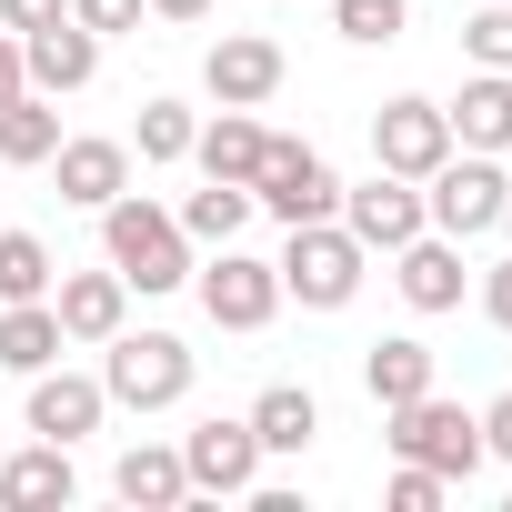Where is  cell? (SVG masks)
Segmentation results:
<instances>
[{"label": "cell", "mask_w": 512, "mask_h": 512, "mask_svg": "<svg viewBox=\"0 0 512 512\" xmlns=\"http://www.w3.org/2000/svg\"><path fill=\"white\" fill-rule=\"evenodd\" d=\"M282 81H292V61H282L272 31H221V41L201 51V91H211L221 111H262Z\"/></svg>", "instance_id": "8"}, {"label": "cell", "mask_w": 512, "mask_h": 512, "mask_svg": "<svg viewBox=\"0 0 512 512\" xmlns=\"http://www.w3.org/2000/svg\"><path fill=\"white\" fill-rule=\"evenodd\" d=\"M462 51H472V71H512V0H482L472 31H462Z\"/></svg>", "instance_id": "29"}, {"label": "cell", "mask_w": 512, "mask_h": 512, "mask_svg": "<svg viewBox=\"0 0 512 512\" xmlns=\"http://www.w3.org/2000/svg\"><path fill=\"white\" fill-rule=\"evenodd\" d=\"M51 312H61V342H111L131 322V282L121 272H61L51 282Z\"/></svg>", "instance_id": "15"}, {"label": "cell", "mask_w": 512, "mask_h": 512, "mask_svg": "<svg viewBox=\"0 0 512 512\" xmlns=\"http://www.w3.org/2000/svg\"><path fill=\"white\" fill-rule=\"evenodd\" d=\"M442 382V362H432V342H412V332H392V342H372L362 352V392L392 412V402H412V392H432Z\"/></svg>", "instance_id": "22"}, {"label": "cell", "mask_w": 512, "mask_h": 512, "mask_svg": "<svg viewBox=\"0 0 512 512\" xmlns=\"http://www.w3.org/2000/svg\"><path fill=\"white\" fill-rule=\"evenodd\" d=\"M251 211H272L282 231H292V221H332V211H342V171H332L312 141H282V131H272V141H262V171H251Z\"/></svg>", "instance_id": "5"}, {"label": "cell", "mask_w": 512, "mask_h": 512, "mask_svg": "<svg viewBox=\"0 0 512 512\" xmlns=\"http://www.w3.org/2000/svg\"><path fill=\"white\" fill-rule=\"evenodd\" d=\"M31 91V61H21V31H0V101Z\"/></svg>", "instance_id": "34"}, {"label": "cell", "mask_w": 512, "mask_h": 512, "mask_svg": "<svg viewBox=\"0 0 512 512\" xmlns=\"http://www.w3.org/2000/svg\"><path fill=\"white\" fill-rule=\"evenodd\" d=\"M61 362V312L51 302H0V372H51Z\"/></svg>", "instance_id": "23"}, {"label": "cell", "mask_w": 512, "mask_h": 512, "mask_svg": "<svg viewBox=\"0 0 512 512\" xmlns=\"http://www.w3.org/2000/svg\"><path fill=\"white\" fill-rule=\"evenodd\" d=\"M141 11H151V0H71V21H81L91 41H121V31H141Z\"/></svg>", "instance_id": "31"}, {"label": "cell", "mask_w": 512, "mask_h": 512, "mask_svg": "<svg viewBox=\"0 0 512 512\" xmlns=\"http://www.w3.org/2000/svg\"><path fill=\"white\" fill-rule=\"evenodd\" d=\"M342 231H352L362 251H402L412 231H432V221H422V181H402V171L352 181V191H342Z\"/></svg>", "instance_id": "10"}, {"label": "cell", "mask_w": 512, "mask_h": 512, "mask_svg": "<svg viewBox=\"0 0 512 512\" xmlns=\"http://www.w3.org/2000/svg\"><path fill=\"white\" fill-rule=\"evenodd\" d=\"M101 251H111V272L131 282V292H181L191 282V231L161 211V201H141V191H121V201H101Z\"/></svg>", "instance_id": "1"}, {"label": "cell", "mask_w": 512, "mask_h": 512, "mask_svg": "<svg viewBox=\"0 0 512 512\" xmlns=\"http://www.w3.org/2000/svg\"><path fill=\"white\" fill-rule=\"evenodd\" d=\"M191 141H201V111L191 101H141V131H131L141 161H191Z\"/></svg>", "instance_id": "27"}, {"label": "cell", "mask_w": 512, "mask_h": 512, "mask_svg": "<svg viewBox=\"0 0 512 512\" xmlns=\"http://www.w3.org/2000/svg\"><path fill=\"white\" fill-rule=\"evenodd\" d=\"M392 282H402V302L412 312H462V241L452 231H412L402 251H392Z\"/></svg>", "instance_id": "13"}, {"label": "cell", "mask_w": 512, "mask_h": 512, "mask_svg": "<svg viewBox=\"0 0 512 512\" xmlns=\"http://www.w3.org/2000/svg\"><path fill=\"white\" fill-rule=\"evenodd\" d=\"M492 231H512V191H502V221H492Z\"/></svg>", "instance_id": "37"}, {"label": "cell", "mask_w": 512, "mask_h": 512, "mask_svg": "<svg viewBox=\"0 0 512 512\" xmlns=\"http://www.w3.org/2000/svg\"><path fill=\"white\" fill-rule=\"evenodd\" d=\"M51 181H61L71 211H101V201L131 191V141H101V131H91V141H61V151H51Z\"/></svg>", "instance_id": "14"}, {"label": "cell", "mask_w": 512, "mask_h": 512, "mask_svg": "<svg viewBox=\"0 0 512 512\" xmlns=\"http://www.w3.org/2000/svg\"><path fill=\"white\" fill-rule=\"evenodd\" d=\"M362 272H372V251L342 231V211H332V221H292V241H282V302L342 312V302L362 292Z\"/></svg>", "instance_id": "3"}, {"label": "cell", "mask_w": 512, "mask_h": 512, "mask_svg": "<svg viewBox=\"0 0 512 512\" xmlns=\"http://www.w3.org/2000/svg\"><path fill=\"white\" fill-rule=\"evenodd\" d=\"M51 151H61V111H51V91L0 101V161H11V171H41Z\"/></svg>", "instance_id": "24"}, {"label": "cell", "mask_w": 512, "mask_h": 512, "mask_svg": "<svg viewBox=\"0 0 512 512\" xmlns=\"http://www.w3.org/2000/svg\"><path fill=\"white\" fill-rule=\"evenodd\" d=\"M171 221L191 231V251H221V241H241V221H251V191H241V181H201V191H191Z\"/></svg>", "instance_id": "25"}, {"label": "cell", "mask_w": 512, "mask_h": 512, "mask_svg": "<svg viewBox=\"0 0 512 512\" xmlns=\"http://www.w3.org/2000/svg\"><path fill=\"white\" fill-rule=\"evenodd\" d=\"M262 121H251V111H211L201 121V141H191V161H201V181H241L251 191V171H262Z\"/></svg>", "instance_id": "19"}, {"label": "cell", "mask_w": 512, "mask_h": 512, "mask_svg": "<svg viewBox=\"0 0 512 512\" xmlns=\"http://www.w3.org/2000/svg\"><path fill=\"white\" fill-rule=\"evenodd\" d=\"M502 191H512L502 151H452L442 171H422V221H432V231H452V241H472V231H492V221H502Z\"/></svg>", "instance_id": "7"}, {"label": "cell", "mask_w": 512, "mask_h": 512, "mask_svg": "<svg viewBox=\"0 0 512 512\" xmlns=\"http://www.w3.org/2000/svg\"><path fill=\"white\" fill-rule=\"evenodd\" d=\"M442 161H452V121H442V101L402 91V101H382V111H372V171L422 181V171H442Z\"/></svg>", "instance_id": "9"}, {"label": "cell", "mask_w": 512, "mask_h": 512, "mask_svg": "<svg viewBox=\"0 0 512 512\" xmlns=\"http://www.w3.org/2000/svg\"><path fill=\"white\" fill-rule=\"evenodd\" d=\"M191 292H201V312H211L221 332H262V322L282 312V262H262V251L221 241L211 262H191Z\"/></svg>", "instance_id": "6"}, {"label": "cell", "mask_w": 512, "mask_h": 512, "mask_svg": "<svg viewBox=\"0 0 512 512\" xmlns=\"http://www.w3.org/2000/svg\"><path fill=\"white\" fill-rule=\"evenodd\" d=\"M61 262H51V241L41 231H0V302H51Z\"/></svg>", "instance_id": "26"}, {"label": "cell", "mask_w": 512, "mask_h": 512, "mask_svg": "<svg viewBox=\"0 0 512 512\" xmlns=\"http://www.w3.org/2000/svg\"><path fill=\"white\" fill-rule=\"evenodd\" d=\"M442 492H452V482H442V472H422V462H392V482H382V502H392V512H442Z\"/></svg>", "instance_id": "30"}, {"label": "cell", "mask_w": 512, "mask_h": 512, "mask_svg": "<svg viewBox=\"0 0 512 512\" xmlns=\"http://www.w3.org/2000/svg\"><path fill=\"white\" fill-rule=\"evenodd\" d=\"M101 392L121 402V412H171L181 392H191V342L181 332H111L101 342Z\"/></svg>", "instance_id": "4"}, {"label": "cell", "mask_w": 512, "mask_h": 512, "mask_svg": "<svg viewBox=\"0 0 512 512\" xmlns=\"http://www.w3.org/2000/svg\"><path fill=\"white\" fill-rule=\"evenodd\" d=\"M482 312L512 332V262H492V272H482Z\"/></svg>", "instance_id": "35"}, {"label": "cell", "mask_w": 512, "mask_h": 512, "mask_svg": "<svg viewBox=\"0 0 512 512\" xmlns=\"http://www.w3.org/2000/svg\"><path fill=\"white\" fill-rule=\"evenodd\" d=\"M21 61H31V91H91V71H101V41L81 31V21H51V31H31L21 41Z\"/></svg>", "instance_id": "17"}, {"label": "cell", "mask_w": 512, "mask_h": 512, "mask_svg": "<svg viewBox=\"0 0 512 512\" xmlns=\"http://www.w3.org/2000/svg\"><path fill=\"white\" fill-rule=\"evenodd\" d=\"M402 0H332V31L352 41V51H382V41H402Z\"/></svg>", "instance_id": "28"}, {"label": "cell", "mask_w": 512, "mask_h": 512, "mask_svg": "<svg viewBox=\"0 0 512 512\" xmlns=\"http://www.w3.org/2000/svg\"><path fill=\"white\" fill-rule=\"evenodd\" d=\"M101 412H111V392L91 382V372H31V402H21V422L41 432V442H81V432H101Z\"/></svg>", "instance_id": "12"}, {"label": "cell", "mask_w": 512, "mask_h": 512, "mask_svg": "<svg viewBox=\"0 0 512 512\" xmlns=\"http://www.w3.org/2000/svg\"><path fill=\"white\" fill-rule=\"evenodd\" d=\"M382 422H392V432H382L392 462H422V472H442V482H472V472H482V422H472L462 402H442V382L412 392V402H392Z\"/></svg>", "instance_id": "2"}, {"label": "cell", "mask_w": 512, "mask_h": 512, "mask_svg": "<svg viewBox=\"0 0 512 512\" xmlns=\"http://www.w3.org/2000/svg\"><path fill=\"white\" fill-rule=\"evenodd\" d=\"M181 472H191V492H251V482H262V442H251V422H191L181 432Z\"/></svg>", "instance_id": "11"}, {"label": "cell", "mask_w": 512, "mask_h": 512, "mask_svg": "<svg viewBox=\"0 0 512 512\" xmlns=\"http://www.w3.org/2000/svg\"><path fill=\"white\" fill-rule=\"evenodd\" d=\"M472 422H482V462H512V392H502V402H482Z\"/></svg>", "instance_id": "33"}, {"label": "cell", "mask_w": 512, "mask_h": 512, "mask_svg": "<svg viewBox=\"0 0 512 512\" xmlns=\"http://www.w3.org/2000/svg\"><path fill=\"white\" fill-rule=\"evenodd\" d=\"M241 422H251V442H262V462H272V452H312V442H322V402H312L302 382H272Z\"/></svg>", "instance_id": "20"}, {"label": "cell", "mask_w": 512, "mask_h": 512, "mask_svg": "<svg viewBox=\"0 0 512 512\" xmlns=\"http://www.w3.org/2000/svg\"><path fill=\"white\" fill-rule=\"evenodd\" d=\"M51 21H71V0H0V31H51Z\"/></svg>", "instance_id": "32"}, {"label": "cell", "mask_w": 512, "mask_h": 512, "mask_svg": "<svg viewBox=\"0 0 512 512\" xmlns=\"http://www.w3.org/2000/svg\"><path fill=\"white\" fill-rule=\"evenodd\" d=\"M452 151H512V71H472L462 101H442Z\"/></svg>", "instance_id": "16"}, {"label": "cell", "mask_w": 512, "mask_h": 512, "mask_svg": "<svg viewBox=\"0 0 512 512\" xmlns=\"http://www.w3.org/2000/svg\"><path fill=\"white\" fill-rule=\"evenodd\" d=\"M111 492H121L131 512H171V502H191V472H181V442H131V452L111 462Z\"/></svg>", "instance_id": "18"}, {"label": "cell", "mask_w": 512, "mask_h": 512, "mask_svg": "<svg viewBox=\"0 0 512 512\" xmlns=\"http://www.w3.org/2000/svg\"><path fill=\"white\" fill-rule=\"evenodd\" d=\"M0 502H11V512H51V502H71V442H41V432H31V452L0 462Z\"/></svg>", "instance_id": "21"}, {"label": "cell", "mask_w": 512, "mask_h": 512, "mask_svg": "<svg viewBox=\"0 0 512 512\" xmlns=\"http://www.w3.org/2000/svg\"><path fill=\"white\" fill-rule=\"evenodd\" d=\"M151 21H181L191 31V21H211V0H151Z\"/></svg>", "instance_id": "36"}]
</instances>
